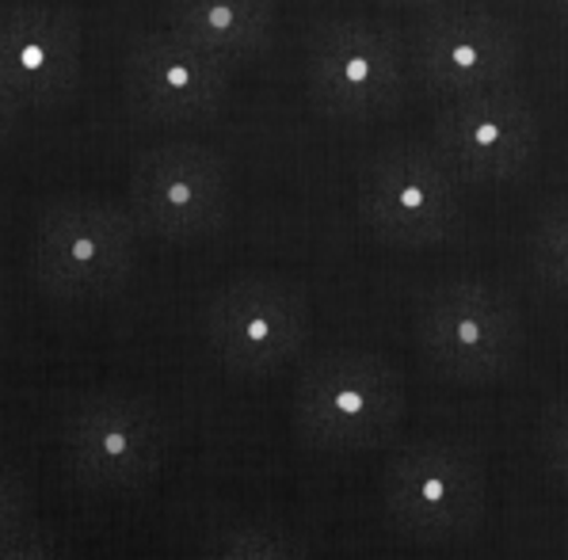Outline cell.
I'll return each instance as SVG.
<instances>
[{
  "instance_id": "cell-1",
  "label": "cell",
  "mask_w": 568,
  "mask_h": 560,
  "mask_svg": "<svg viewBox=\"0 0 568 560\" xmlns=\"http://www.w3.org/2000/svg\"><path fill=\"white\" fill-rule=\"evenodd\" d=\"M61 466L95 496H134L161 477L172 427L153 397L100 385L58 408Z\"/></svg>"
},
{
  "instance_id": "cell-2",
  "label": "cell",
  "mask_w": 568,
  "mask_h": 560,
  "mask_svg": "<svg viewBox=\"0 0 568 560\" xmlns=\"http://www.w3.org/2000/svg\"><path fill=\"white\" fill-rule=\"evenodd\" d=\"M408 413L405 374L378 352H325L294 381L291 427L305 450L363 454L386 446Z\"/></svg>"
},
{
  "instance_id": "cell-3",
  "label": "cell",
  "mask_w": 568,
  "mask_h": 560,
  "mask_svg": "<svg viewBox=\"0 0 568 560\" xmlns=\"http://www.w3.org/2000/svg\"><path fill=\"white\" fill-rule=\"evenodd\" d=\"M142 230L126 206L95 195H58L31 230V278L54 302L111 297L134 278Z\"/></svg>"
},
{
  "instance_id": "cell-4",
  "label": "cell",
  "mask_w": 568,
  "mask_h": 560,
  "mask_svg": "<svg viewBox=\"0 0 568 560\" xmlns=\"http://www.w3.org/2000/svg\"><path fill=\"white\" fill-rule=\"evenodd\" d=\"M382 511L416 546L469 541L488 511V472L477 450L454 439H419L389 454L378 480Z\"/></svg>"
},
{
  "instance_id": "cell-5",
  "label": "cell",
  "mask_w": 568,
  "mask_h": 560,
  "mask_svg": "<svg viewBox=\"0 0 568 560\" xmlns=\"http://www.w3.org/2000/svg\"><path fill=\"white\" fill-rule=\"evenodd\" d=\"M408 84L405 34L389 23L336 16L305 39V95L332 122L386 119L405 103Z\"/></svg>"
},
{
  "instance_id": "cell-6",
  "label": "cell",
  "mask_w": 568,
  "mask_h": 560,
  "mask_svg": "<svg viewBox=\"0 0 568 560\" xmlns=\"http://www.w3.org/2000/svg\"><path fill=\"white\" fill-rule=\"evenodd\" d=\"M416 347L450 385H493L523 355V313L500 286L485 278H450L416 305Z\"/></svg>"
},
{
  "instance_id": "cell-7",
  "label": "cell",
  "mask_w": 568,
  "mask_h": 560,
  "mask_svg": "<svg viewBox=\"0 0 568 560\" xmlns=\"http://www.w3.org/2000/svg\"><path fill=\"white\" fill-rule=\"evenodd\" d=\"M359 217L389 248H439L466 222L462 180L432 142H389L359 172Z\"/></svg>"
},
{
  "instance_id": "cell-8",
  "label": "cell",
  "mask_w": 568,
  "mask_h": 560,
  "mask_svg": "<svg viewBox=\"0 0 568 560\" xmlns=\"http://www.w3.org/2000/svg\"><path fill=\"white\" fill-rule=\"evenodd\" d=\"M313 332V305L302 283L252 271L222 283L203 305V336L225 374L260 381L298 363Z\"/></svg>"
},
{
  "instance_id": "cell-9",
  "label": "cell",
  "mask_w": 568,
  "mask_h": 560,
  "mask_svg": "<svg viewBox=\"0 0 568 560\" xmlns=\"http://www.w3.org/2000/svg\"><path fill=\"white\" fill-rule=\"evenodd\" d=\"M408 77L432 100H458L519 81L523 39L500 12L439 4L405 31Z\"/></svg>"
},
{
  "instance_id": "cell-10",
  "label": "cell",
  "mask_w": 568,
  "mask_h": 560,
  "mask_svg": "<svg viewBox=\"0 0 568 560\" xmlns=\"http://www.w3.org/2000/svg\"><path fill=\"white\" fill-rule=\"evenodd\" d=\"M233 203L230 164L199 142H164L138 153L126 180V210L142 236L169 244L206 241L225 225Z\"/></svg>"
},
{
  "instance_id": "cell-11",
  "label": "cell",
  "mask_w": 568,
  "mask_h": 560,
  "mask_svg": "<svg viewBox=\"0 0 568 560\" xmlns=\"http://www.w3.org/2000/svg\"><path fill=\"white\" fill-rule=\"evenodd\" d=\"M432 145L462 187H504L538 161L541 122L519 84L443 100L432 119Z\"/></svg>"
},
{
  "instance_id": "cell-12",
  "label": "cell",
  "mask_w": 568,
  "mask_h": 560,
  "mask_svg": "<svg viewBox=\"0 0 568 560\" xmlns=\"http://www.w3.org/2000/svg\"><path fill=\"white\" fill-rule=\"evenodd\" d=\"M233 65L169 28L130 39L122 54V100L145 126H199L225 111Z\"/></svg>"
},
{
  "instance_id": "cell-13",
  "label": "cell",
  "mask_w": 568,
  "mask_h": 560,
  "mask_svg": "<svg viewBox=\"0 0 568 560\" xmlns=\"http://www.w3.org/2000/svg\"><path fill=\"white\" fill-rule=\"evenodd\" d=\"M84 77V34L69 8L42 0L0 4V81L23 108H65Z\"/></svg>"
},
{
  "instance_id": "cell-14",
  "label": "cell",
  "mask_w": 568,
  "mask_h": 560,
  "mask_svg": "<svg viewBox=\"0 0 568 560\" xmlns=\"http://www.w3.org/2000/svg\"><path fill=\"white\" fill-rule=\"evenodd\" d=\"M275 16V0H169L164 28L206 54L241 65L267 50Z\"/></svg>"
},
{
  "instance_id": "cell-15",
  "label": "cell",
  "mask_w": 568,
  "mask_h": 560,
  "mask_svg": "<svg viewBox=\"0 0 568 560\" xmlns=\"http://www.w3.org/2000/svg\"><path fill=\"white\" fill-rule=\"evenodd\" d=\"M195 560H313L294 530L267 519H244L214 530Z\"/></svg>"
},
{
  "instance_id": "cell-16",
  "label": "cell",
  "mask_w": 568,
  "mask_h": 560,
  "mask_svg": "<svg viewBox=\"0 0 568 560\" xmlns=\"http://www.w3.org/2000/svg\"><path fill=\"white\" fill-rule=\"evenodd\" d=\"M527 259L546 291L568 297V195L549 198L538 210L527 236Z\"/></svg>"
},
{
  "instance_id": "cell-17",
  "label": "cell",
  "mask_w": 568,
  "mask_h": 560,
  "mask_svg": "<svg viewBox=\"0 0 568 560\" xmlns=\"http://www.w3.org/2000/svg\"><path fill=\"white\" fill-rule=\"evenodd\" d=\"M34 507L39 503H34L31 477L12 458L0 454V541L39 527V511Z\"/></svg>"
},
{
  "instance_id": "cell-18",
  "label": "cell",
  "mask_w": 568,
  "mask_h": 560,
  "mask_svg": "<svg viewBox=\"0 0 568 560\" xmlns=\"http://www.w3.org/2000/svg\"><path fill=\"white\" fill-rule=\"evenodd\" d=\"M538 454L546 461L549 477L557 485H568V393L546 405L538 419Z\"/></svg>"
},
{
  "instance_id": "cell-19",
  "label": "cell",
  "mask_w": 568,
  "mask_h": 560,
  "mask_svg": "<svg viewBox=\"0 0 568 560\" xmlns=\"http://www.w3.org/2000/svg\"><path fill=\"white\" fill-rule=\"evenodd\" d=\"M0 560H69V557L47 530L31 527L28 533H16V538L0 541Z\"/></svg>"
},
{
  "instance_id": "cell-20",
  "label": "cell",
  "mask_w": 568,
  "mask_h": 560,
  "mask_svg": "<svg viewBox=\"0 0 568 560\" xmlns=\"http://www.w3.org/2000/svg\"><path fill=\"white\" fill-rule=\"evenodd\" d=\"M20 111H23V103L16 100L12 92H8L4 81H0V145H4L8 138L16 134V126H20Z\"/></svg>"
},
{
  "instance_id": "cell-21",
  "label": "cell",
  "mask_w": 568,
  "mask_h": 560,
  "mask_svg": "<svg viewBox=\"0 0 568 560\" xmlns=\"http://www.w3.org/2000/svg\"><path fill=\"white\" fill-rule=\"evenodd\" d=\"M382 4H393V8H413V12H427V8L450 4V0H382Z\"/></svg>"
},
{
  "instance_id": "cell-22",
  "label": "cell",
  "mask_w": 568,
  "mask_h": 560,
  "mask_svg": "<svg viewBox=\"0 0 568 560\" xmlns=\"http://www.w3.org/2000/svg\"><path fill=\"white\" fill-rule=\"evenodd\" d=\"M549 8H554L557 16H561V20H568V0H546Z\"/></svg>"
},
{
  "instance_id": "cell-23",
  "label": "cell",
  "mask_w": 568,
  "mask_h": 560,
  "mask_svg": "<svg viewBox=\"0 0 568 560\" xmlns=\"http://www.w3.org/2000/svg\"><path fill=\"white\" fill-rule=\"evenodd\" d=\"M561 546H565V557H568V519H565V530H561Z\"/></svg>"
}]
</instances>
